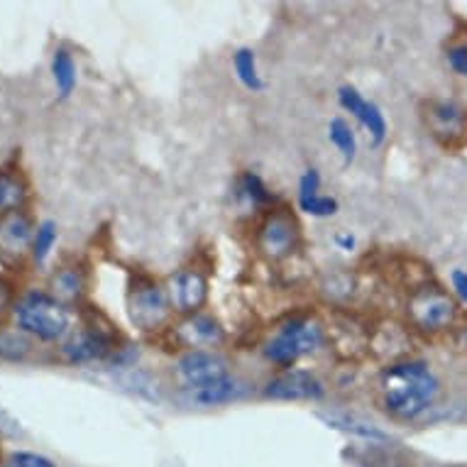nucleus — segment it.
Here are the masks:
<instances>
[{
    "label": "nucleus",
    "instance_id": "f257e3e1",
    "mask_svg": "<svg viewBox=\"0 0 467 467\" xmlns=\"http://www.w3.org/2000/svg\"><path fill=\"white\" fill-rule=\"evenodd\" d=\"M377 404L397 421H416L429 414L441 397V379L423 360L391 362L379 372L375 384Z\"/></svg>",
    "mask_w": 467,
    "mask_h": 467
},
{
    "label": "nucleus",
    "instance_id": "f03ea898",
    "mask_svg": "<svg viewBox=\"0 0 467 467\" xmlns=\"http://www.w3.org/2000/svg\"><path fill=\"white\" fill-rule=\"evenodd\" d=\"M13 321L23 336L39 343H64L71 333V311L49 291H25L13 306Z\"/></svg>",
    "mask_w": 467,
    "mask_h": 467
},
{
    "label": "nucleus",
    "instance_id": "7ed1b4c3",
    "mask_svg": "<svg viewBox=\"0 0 467 467\" xmlns=\"http://www.w3.org/2000/svg\"><path fill=\"white\" fill-rule=\"evenodd\" d=\"M326 343H328V333L321 321L311 316H291L276 326L272 337L262 348V355L276 368L289 369L296 368L301 358L318 353Z\"/></svg>",
    "mask_w": 467,
    "mask_h": 467
},
{
    "label": "nucleus",
    "instance_id": "20e7f679",
    "mask_svg": "<svg viewBox=\"0 0 467 467\" xmlns=\"http://www.w3.org/2000/svg\"><path fill=\"white\" fill-rule=\"evenodd\" d=\"M120 350V333L96 308L84 311V326L59 345L62 360L69 365H88L113 358Z\"/></svg>",
    "mask_w": 467,
    "mask_h": 467
},
{
    "label": "nucleus",
    "instance_id": "39448f33",
    "mask_svg": "<svg viewBox=\"0 0 467 467\" xmlns=\"http://www.w3.org/2000/svg\"><path fill=\"white\" fill-rule=\"evenodd\" d=\"M406 318L419 333L438 336L460 321V304L436 284H423L409 294Z\"/></svg>",
    "mask_w": 467,
    "mask_h": 467
},
{
    "label": "nucleus",
    "instance_id": "423d86ee",
    "mask_svg": "<svg viewBox=\"0 0 467 467\" xmlns=\"http://www.w3.org/2000/svg\"><path fill=\"white\" fill-rule=\"evenodd\" d=\"M128 316H130L132 326L142 333H157V330L167 328L174 316L167 286L152 276H135L130 291H128Z\"/></svg>",
    "mask_w": 467,
    "mask_h": 467
},
{
    "label": "nucleus",
    "instance_id": "0eeeda50",
    "mask_svg": "<svg viewBox=\"0 0 467 467\" xmlns=\"http://www.w3.org/2000/svg\"><path fill=\"white\" fill-rule=\"evenodd\" d=\"M254 247L267 262H284L301 250V225L289 208H267L254 228Z\"/></svg>",
    "mask_w": 467,
    "mask_h": 467
},
{
    "label": "nucleus",
    "instance_id": "6e6552de",
    "mask_svg": "<svg viewBox=\"0 0 467 467\" xmlns=\"http://www.w3.org/2000/svg\"><path fill=\"white\" fill-rule=\"evenodd\" d=\"M174 372L186 391L206 389L233 377L228 360L218 350H186L177 358Z\"/></svg>",
    "mask_w": 467,
    "mask_h": 467
},
{
    "label": "nucleus",
    "instance_id": "1a4fd4ad",
    "mask_svg": "<svg viewBox=\"0 0 467 467\" xmlns=\"http://www.w3.org/2000/svg\"><path fill=\"white\" fill-rule=\"evenodd\" d=\"M262 397L272 401H318L326 397V384L311 369L289 368L269 377L262 387Z\"/></svg>",
    "mask_w": 467,
    "mask_h": 467
},
{
    "label": "nucleus",
    "instance_id": "9d476101",
    "mask_svg": "<svg viewBox=\"0 0 467 467\" xmlns=\"http://www.w3.org/2000/svg\"><path fill=\"white\" fill-rule=\"evenodd\" d=\"M423 120L431 135L443 147L467 142V108L455 100H429L423 106Z\"/></svg>",
    "mask_w": 467,
    "mask_h": 467
},
{
    "label": "nucleus",
    "instance_id": "9b49d317",
    "mask_svg": "<svg viewBox=\"0 0 467 467\" xmlns=\"http://www.w3.org/2000/svg\"><path fill=\"white\" fill-rule=\"evenodd\" d=\"M35 228L37 223L27 211L0 218V265L16 269L30 257Z\"/></svg>",
    "mask_w": 467,
    "mask_h": 467
},
{
    "label": "nucleus",
    "instance_id": "f8f14e48",
    "mask_svg": "<svg viewBox=\"0 0 467 467\" xmlns=\"http://www.w3.org/2000/svg\"><path fill=\"white\" fill-rule=\"evenodd\" d=\"M167 294L174 314L186 316L201 314L208 301V276L193 267H184L169 276Z\"/></svg>",
    "mask_w": 467,
    "mask_h": 467
},
{
    "label": "nucleus",
    "instance_id": "ddd939ff",
    "mask_svg": "<svg viewBox=\"0 0 467 467\" xmlns=\"http://www.w3.org/2000/svg\"><path fill=\"white\" fill-rule=\"evenodd\" d=\"M171 337L184 353L186 350H215L225 343V330L215 316L201 311L171 326Z\"/></svg>",
    "mask_w": 467,
    "mask_h": 467
},
{
    "label": "nucleus",
    "instance_id": "4468645a",
    "mask_svg": "<svg viewBox=\"0 0 467 467\" xmlns=\"http://www.w3.org/2000/svg\"><path fill=\"white\" fill-rule=\"evenodd\" d=\"M337 103H340L345 113L353 115L355 120L365 128L372 145H382L387 135H389V125H387L382 108L377 106L375 100L365 99L355 86L343 84L337 88Z\"/></svg>",
    "mask_w": 467,
    "mask_h": 467
},
{
    "label": "nucleus",
    "instance_id": "2eb2a0df",
    "mask_svg": "<svg viewBox=\"0 0 467 467\" xmlns=\"http://www.w3.org/2000/svg\"><path fill=\"white\" fill-rule=\"evenodd\" d=\"M88 289V275L78 262H64L49 275V286L47 291L52 294L54 299L62 301L64 306H78L86 296Z\"/></svg>",
    "mask_w": 467,
    "mask_h": 467
},
{
    "label": "nucleus",
    "instance_id": "dca6fc26",
    "mask_svg": "<svg viewBox=\"0 0 467 467\" xmlns=\"http://www.w3.org/2000/svg\"><path fill=\"white\" fill-rule=\"evenodd\" d=\"M32 199L30 182L17 167L0 169V218L27 211Z\"/></svg>",
    "mask_w": 467,
    "mask_h": 467
},
{
    "label": "nucleus",
    "instance_id": "f3484780",
    "mask_svg": "<svg viewBox=\"0 0 467 467\" xmlns=\"http://www.w3.org/2000/svg\"><path fill=\"white\" fill-rule=\"evenodd\" d=\"M52 78L62 99H69L71 93H74V88H77V81H78L77 62H74V54H71L67 47H57V49H54Z\"/></svg>",
    "mask_w": 467,
    "mask_h": 467
},
{
    "label": "nucleus",
    "instance_id": "a211bd4d",
    "mask_svg": "<svg viewBox=\"0 0 467 467\" xmlns=\"http://www.w3.org/2000/svg\"><path fill=\"white\" fill-rule=\"evenodd\" d=\"M328 140L337 150V154L343 157V167H350L358 157V135H355L353 125L345 118H333L328 123Z\"/></svg>",
    "mask_w": 467,
    "mask_h": 467
},
{
    "label": "nucleus",
    "instance_id": "6ab92c4d",
    "mask_svg": "<svg viewBox=\"0 0 467 467\" xmlns=\"http://www.w3.org/2000/svg\"><path fill=\"white\" fill-rule=\"evenodd\" d=\"M321 419L328 423L330 429L343 431V433H353V436H360L369 443H384L387 441V433L379 431L372 423L362 421V419H355V416H345V414H321Z\"/></svg>",
    "mask_w": 467,
    "mask_h": 467
},
{
    "label": "nucleus",
    "instance_id": "aec40b11",
    "mask_svg": "<svg viewBox=\"0 0 467 467\" xmlns=\"http://www.w3.org/2000/svg\"><path fill=\"white\" fill-rule=\"evenodd\" d=\"M233 71L247 91H262L265 88V81H262L260 67H257V54L250 49V47H240L238 52L233 54Z\"/></svg>",
    "mask_w": 467,
    "mask_h": 467
},
{
    "label": "nucleus",
    "instance_id": "412c9836",
    "mask_svg": "<svg viewBox=\"0 0 467 467\" xmlns=\"http://www.w3.org/2000/svg\"><path fill=\"white\" fill-rule=\"evenodd\" d=\"M238 196L253 208H267L275 203V193L254 171H243V177L238 179Z\"/></svg>",
    "mask_w": 467,
    "mask_h": 467
},
{
    "label": "nucleus",
    "instance_id": "4be33fe9",
    "mask_svg": "<svg viewBox=\"0 0 467 467\" xmlns=\"http://www.w3.org/2000/svg\"><path fill=\"white\" fill-rule=\"evenodd\" d=\"M243 394V387L235 377H228L225 382H218L213 387H206V389L199 391H189L192 401L201 406H218V404H228L233 399H238Z\"/></svg>",
    "mask_w": 467,
    "mask_h": 467
},
{
    "label": "nucleus",
    "instance_id": "5701e85b",
    "mask_svg": "<svg viewBox=\"0 0 467 467\" xmlns=\"http://www.w3.org/2000/svg\"><path fill=\"white\" fill-rule=\"evenodd\" d=\"M59 240V228L54 221H39L37 228H35V238H32V250H30V260L35 265H45L52 254L54 245Z\"/></svg>",
    "mask_w": 467,
    "mask_h": 467
},
{
    "label": "nucleus",
    "instance_id": "b1692460",
    "mask_svg": "<svg viewBox=\"0 0 467 467\" xmlns=\"http://www.w3.org/2000/svg\"><path fill=\"white\" fill-rule=\"evenodd\" d=\"M296 206H299L301 213L311 215V218H333V215L340 211V203H337L336 196H328V193H316L311 199H301L296 201Z\"/></svg>",
    "mask_w": 467,
    "mask_h": 467
},
{
    "label": "nucleus",
    "instance_id": "393cba45",
    "mask_svg": "<svg viewBox=\"0 0 467 467\" xmlns=\"http://www.w3.org/2000/svg\"><path fill=\"white\" fill-rule=\"evenodd\" d=\"M0 467H59L54 460H49L47 455H39V452L32 451H17L10 452L8 458H3Z\"/></svg>",
    "mask_w": 467,
    "mask_h": 467
},
{
    "label": "nucleus",
    "instance_id": "a878e982",
    "mask_svg": "<svg viewBox=\"0 0 467 467\" xmlns=\"http://www.w3.org/2000/svg\"><path fill=\"white\" fill-rule=\"evenodd\" d=\"M321 171L316 167H308L304 169V174L299 177V192H296V201L301 199H311L316 193H321Z\"/></svg>",
    "mask_w": 467,
    "mask_h": 467
},
{
    "label": "nucleus",
    "instance_id": "bb28decb",
    "mask_svg": "<svg viewBox=\"0 0 467 467\" xmlns=\"http://www.w3.org/2000/svg\"><path fill=\"white\" fill-rule=\"evenodd\" d=\"M445 59L458 77H467V42H455V45L448 47Z\"/></svg>",
    "mask_w": 467,
    "mask_h": 467
},
{
    "label": "nucleus",
    "instance_id": "cd10ccee",
    "mask_svg": "<svg viewBox=\"0 0 467 467\" xmlns=\"http://www.w3.org/2000/svg\"><path fill=\"white\" fill-rule=\"evenodd\" d=\"M17 296H20V294H17L16 284L10 282L8 276L0 275V314H5V311H13Z\"/></svg>",
    "mask_w": 467,
    "mask_h": 467
},
{
    "label": "nucleus",
    "instance_id": "c85d7f7f",
    "mask_svg": "<svg viewBox=\"0 0 467 467\" xmlns=\"http://www.w3.org/2000/svg\"><path fill=\"white\" fill-rule=\"evenodd\" d=\"M0 436H10V438H16V436H23V429H20V423L13 419V416L0 406Z\"/></svg>",
    "mask_w": 467,
    "mask_h": 467
},
{
    "label": "nucleus",
    "instance_id": "c756f323",
    "mask_svg": "<svg viewBox=\"0 0 467 467\" xmlns=\"http://www.w3.org/2000/svg\"><path fill=\"white\" fill-rule=\"evenodd\" d=\"M333 243H336L337 250H343V253H355V250H358V235L350 233V230H337L336 235H333Z\"/></svg>",
    "mask_w": 467,
    "mask_h": 467
},
{
    "label": "nucleus",
    "instance_id": "7c9ffc66",
    "mask_svg": "<svg viewBox=\"0 0 467 467\" xmlns=\"http://www.w3.org/2000/svg\"><path fill=\"white\" fill-rule=\"evenodd\" d=\"M451 284H452V291H455V296H458V299L467 306V272L465 269H455V272L451 275Z\"/></svg>",
    "mask_w": 467,
    "mask_h": 467
},
{
    "label": "nucleus",
    "instance_id": "2f4dec72",
    "mask_svg": "<svg viewBox=\"0 0 467 467\" xmlns=\"http://www.w3.org/2000/svg\"><path fill=\"white\" fill-rule=\"evenodd\" d=\"M0 462H3V460H0Z\"/></svg>",
    "mask_w": 467,
    "mask_h": 467
}]
</instances>
